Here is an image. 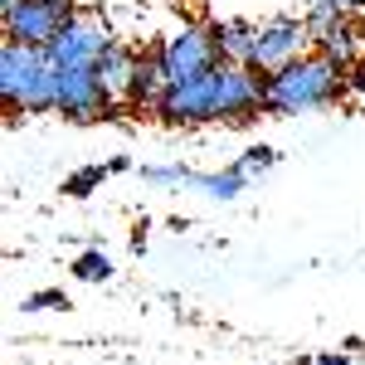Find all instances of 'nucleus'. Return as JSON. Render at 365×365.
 <instances>
[{
    "instance_id": "1",
    "label": "nucleus",
    "mask_w": 365,
    "mask_h": 365,
    "mask_svg": "<svg viewBox=\"0 0 365 365\" xmlns=\"http://www.w3.org/2000/svg\"><path fill=\"white\" fill-rule=\"evenodd\" d=\"M268 113L263 108V73L244 68V63H220L195 83H170L151 117L166 127H205V122H234L249 127Z\"/></svg>"
},
{
    "instance_id": "2",
    "label": "nucleus",
    "mask_w": 365,
    "mask_h": 365,
    "mask_svg": "<svg viewBox=\"0 0 365 365\" xmlns=\"http://www.w3.org/2000/svg\"><path fill=\"white\" fill-rule=\"evenodd\" d=\"M351 83V68L331 63L327 54H302L278 73H263V108L273 117H297V113H322L341 103Z\"/></svg>"
},
{
    "instance_id": "3",
    "label": "nucleus",
    "mask_w": 365,
    "mask_h": 365,
    "mask_svg": "<svg viewBox=\"0 0 365 365\" xmlns=\"http://www.w3.org/2000/svg\"><path fill=\"white\" fill-rule=\"evenodd\" d=\"M113 44V29L98 10H78L68 25L58 29V39L44 44V54L54 58L58 68H98V58L108 54Z\"/></svg>"
},
{
    "instance_id": "4",
    "label": "nucleus",
    "mask_w": 365,
    "mask_h": 365,
    "mask_svg": "<svg viewBox=\"0 0 365 365\" xmlns=\"http://www.w3.org/2000/svg\"><path fill=\"white\" fill-rule=\"evenodd\" d=\"M73 15H78L73 0H15V10L0 15V25H5V39L44 49L49 39H58V29L68 25Z\"/></svg>"
},
{
    "instance_id": "5",
    "label": "nucleus",
    "mask_w": 365,
    "mask_h": 365,
    "mask_svg": "<svg viewBox=\"0 0 365 365\" xmlns=\"http://www.w3.org/2000/svg\"><path fill=\"white\" fill-rule=\"evenodd\" d=\"M161 63L170 83H195L210 68H220V49L210 39V25H185L161 39Z\"/></svg>"
},
{
    "instance_id": "6",
    "label": "nucleus",
    "mask_w": 365,
    "mask_h": 365,
    "mask_svg": "<svg viewBox=\"0 0 365 365\" xmlns=\"http://www.w3.org/2000/svg\"><path fill=\"white\" fill-rule=\"evenodd\" d=\"M117 108L98 68H58V117L68 122H103Z\"/></svg>"
},
{
    "instance_id": "7",
    "label": "nucleus",
    "mask_w": 365,
    "mask_h": 365,
    "mask_svg": "<svg viewBox=\"0 0 365 365\" xmlns=\"http://www.w3.org/2000/svg\"><path fill=\"white\" fill-rule=\"evenodd\" d=\"M307 20H292V15H278L268 25H258V44H253V68L258 73H278L292 58H302L307 49Z\"/></svg>"
},
{
    "instance_id": "8",
    "label": "nucleus",
    "mask_w": 365,
    "mask_h": 365,
    "mask_svg": "<svg viewBox=\"0 0 365 365\" xmlns=\"http://www.w3.org/2000/svg\"><path fill=\"white\" fill-rule=\"evenodd\" d=\"M49 113H58V63L49 54H39L34 73L20 88V103L10 108V122H20V117H49Z\"/></svg>"
},
{
    "instance_id": "9",
    "label": "nucleus",
    "mask_w": 365,
    "mask_h": 365,
    "mask_svg": "<svg viewBox=\"0 0 365 365\" xmlns=\"http://www.w3.org/2000/svg\"><path fill=\"white\" fill-rule=\"evenodd\" d=\"M39 54H44V49H34V44L5 39V49H0V98H5V108L20 103V88H25V78L34 73Z\"/></svg>"
},
{
    "instance_id": "10",
    "label": "nucleus",
    "mask_w": 365,
    "mask_h": 365,
    "mask_svg": "<svg viewBox=\"0 0 365 365\" xmlns=\"http://www.w3.org/2000/svg\"><path fill=\"white\" fill-rule=\"evenodd\" d=\"M210 39L220 49V63H244V68H253L258 25H249V20H210Z\"/></svg>"
},
{
    "instance_id": "11",
    "label": "nucleus",
    "mask_w": 365,
    "mask_h": 365,
    "mask_svg": "<svg viewBox=\"0 0 365 365\" xmlns=\"http://www.w3.org/2000/svg\"><path fill=\"white\" fill-rule=\"evenodd\" d=\"M166 88H170V78H166V63H161V44H156V49L137 54V73H132V88H127V103L151 113Z\"/></svg>"
},
{
    "instance_id": "12",
    "label": "nucleus",
    "mask_w": 365,
    "mask_h": 365,
    "mask_svg": "<svg viewBox=\"0 0 365 365\" xmlns=\"http://www.w3.org/2000/svg\"><path fill=\"white\" fill-rule=\"evenodd\" d=\"M132 73H137V54H132V49H127L122 39H113V44H108V54L98 58V78L108 83V93H113L117 103H127Z\"/></svg>"
},
{
    "instance_id": "13",
    "label": "nucleus",
    "mask_w": 365,
    "mask_h": 365,
    "mask_svg": "<svg viewBox=\"0 0 365 365\" xmlns=\"http://www.w3.org/2000/svg\"><path fill=\"white\" fill-rule=\"evenodd\" d=\"M190 185L205 190L210 200H239V195H244V185H249V175H244L239 166H229V170H195Z\"/></svg>"
},
{
    "instance_id": "14",
    "label": "nucleus",
    "mask_w": 365,
    "mask_h": 365,
    "mask_svg": "<svg viewBox=\"0 0 365 365\" xmlns=\"http://www.w3.org/2000/svg\"><path fill=\"white\" fill-rule=\"evenodd\" d=\"M356 49H361V34H356V25L346 20V25H336L327 39H317V54H327L331 63H341V68H351L356 63Z\"/></svg>"
},
{
    "instance_id": "15",
    "label": "nucleus",
    "mask_w": 365,
    "mask_h": 365,
    "mask_svg": "<svg viewBox=\"0 0 365 365\" xmlns=\"http://www.w3.org/2000/svg\"><path fill=\"white\" fill-rule=\"evenodd\" d=\"M68 273L78 282H108L113 278V258H108V249H83L73 263H68Z\"/></svg>"
},
{
    "instance_id": "16",
    "label": "nucleus",
    "mask_w": 365,
    "mask_h": 365,
    "mask_svg": "<svg viewBox=\"0 0 365 365\" xmlns=\"http://www.w3.org/2000/svg\"><path fill=\"white\" fill-rule=\"evenodd\" d=\"M336 25H346V10H341L336 0H317V5H307V34L312 39H327Z\"/></svg>"
},
{
    "instance_id": "17",
    "label": "nucleus",
    "mask_w": 365,
    "mask_h": 365,
    "mask_svg": "<svg viewBox=\"0 0 365 365\" xmlns=\"http://www.w3.org/2000/svg\"><path fill=\"white\" fill-rule=\"evenodd\" d=\"M108 175H113V166H83V170H73V175L63 180V195H68V200H88L103 180H108Z\"/></svg>"
},
{
    "instance_id": "18",
    "label": "nucleus",
    "mask_w": 365,
    "mask_h": 365,
    "mask_svg": "<svg viewBox=\"0 0 365 365\" xmlns=\"http://www.w3.org/2000/svg\"><path fill=\"white\" fill-rule=\"evenodd\" d=\"M278 161H282V156L273 151V146H249V151H244V156H239L234 166L244 170V175H263V170H273Z\"/></svg>"
},
{
    "instance_id": "19",
    "label": "nucleus",
    "mask_w": 365,
    "mask_h": 365,
    "mask_svg": "<svg viewBox=\"0 0 365 365\" xmlns=\"http://www.w3.org/2000/svg\"><path fill=\"white\" fill-rule=\"evenodd\" d=\"M190 166H141V180H151V185H190Z\"/></svg>"
},
{
    "instance_id": "20",
    "label": "nucleus",
    "mask_w": 365,
    "mask_h": 365,
    "mask_svg": "<svg viewBox=\"0 0 365 365\" xmlns=\"http://www.w3.org/2000/svg\"><path fill=\"white\" fill-rule=\"evenodd\" d=\"M68 307V297L58 292V287H44V292H29L25 302H20V312H63Z\"/></svg>"
},
{
    "instance_id": "21",
    "label": "nucleus",
    "mask_w": 365,
    "mask_h": 365,
    "mask_svg": "<svg viewBox=\"0 0 365 365\" xmlns=\"http://www.w3.org/2000/svg\"><path fill=\"white\" fill-rule=\"evenodd\" d=\"M317 365H351L346 351H327V356H317Z\"/></svg>"
},
{
    "instance_id": "22",
    "label": "nucleus",
    "mask_w": 365,
    "mask_h": 365,
    "mask_svg": "<svg viewBox=\"0 0 365 365\" xmlns=\"http://www.w3.org/2000/svg\"><path fill=\"white\" fill-rule=\"evenodd\" d=\"M146 229H151V225H146V220H141V225H137V234H132V249H137V253L146 249Z\"/></svg>"
},
{
    "instance_id": "23",
    "label": "nucleus",
    "mask_w": 365,
    "mask_h": 365,
    "mask_svg": "<svg viewBox=\"0 0 365 365\" xmlns=\"http://www.w3.org/2000/svg\"><path fill=\"white\" fill-rule=\"evenodd\" d=\"M341 10H346V15H351V10H365V0H336Z\"/></svg>"
},
{
    "instance_id": "24",
    "label": "nucleus",
    "mask_w": 365,
    "mask_h": 365,
    "mask_svg": "<svg viewBox=\"0 0 365 365\" xmlns=\"http://www.w3.org/2000/svg\"><path fill=\"white\" fill-rule=\"evenodd\" d=\"M351 83H356V88H361V93H365V63H361V68H356V73H351Z\"/></svg>"
},
{
    "instance_id": "25",
    "label": "nucleus",
    "mask_w": 365,
    "mask_h": 365,
    "mask_svg": "<svg viewBox=\"0 0 365 365\" xmlns=\"http://www.w3.org/2000/svg\"><path fill=\"white\" fill-rule=\"evenodd\" d=\"M297 365H317V356H297Z\"/></svg>"
},
{
    "instance_id": "26",
    "label": "nucleus",
    "mask_w": 365,
    "mask_h": 365,
    "mask_svg": "<svg viewBox=\"0 0 365 365\" xmlns=\"http://www.w3.org/2000/svg\"><path fill=\"white\" fill-rule=\"evenodd\" d=\"M5 10H15V0H0V15H5Z\"/></svg>"
},
{
    "instance_id": "27",
    "label": "nucleus",
    "mask_w": 365,
    "mask_h": 365,
    "mask_svg": "<svg viewBox=\"0 0 365 365\" xmlns=\"http://www.w3.org/2000/svg\"><path fill=\"white\" fill-rule=\"evenodd\" d=\"M307 5H317V0H307Z\"/></svg>"
}]
</instances>
